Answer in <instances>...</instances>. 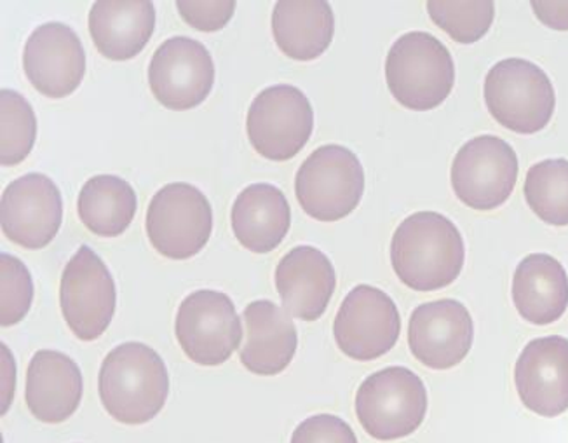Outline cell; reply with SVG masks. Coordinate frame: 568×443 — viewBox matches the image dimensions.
<instances>
[{
  "label": "cell",
  "mask_w": 568,
  "mask_h": 443,
  "mask_svg": "<svg viewBox=\"0 0 568 443\" xmlns=\"http://www.w3.org/2000/svg\"><path fill=\"white\" fill-rule=\"evenodd\" d=\"M515 384L521 403L542 417L568 411V339H534L516 360Z\"/></svg>",
  "instance_id": "e0dca14e"
},
{
  "label": "cell",
  "mask_w": 568,
  "mask_h": 443,
  "mask_svg": "<svg viewBox=\"0 0 568 443\" xmlns=\"http://www.w3.org/2000/svg\"><path fill=\"white\" fill-rule=\"evenodd\" d=\"M399 332L398 305L386 292L369 285L351 290L333 322L338 350L356 362H372L389 353Z\"/></svg>",
  "instance_id": "7c38bea8"
},
{
  "label": "cell",
  "mask_w": 568,
  "mask_h": 443,
  "mask_svg": "<svg viewBox=\"0 0 568 443\" xmlns=\"http://www.w3.org/2000/svg\"><path fill=\"white\" fill-rule=\"evenodd\" d=\"M518 170V155L506 140L481 134L455 155L452 188L460 203L476 212H490L511 198Z\"/></svg>",
  "instance_id": "8fae6325"
},
{
  "label": "cell",
  "mask_w": 568,
  "mask_h": 443,
  "mask_svg": "<svg viewBox=\"0 0 568 443\" xmlns=\"http://www.w3.org/2000/svg\"><path fill=\"white\" fill-rule=\"evenodd\" d=\"M475 323L463 302H426L415 308L408 323V346L418 362L433 371L460 365L473 348Z\"/></svg>",
  "instance_id": "5bb4252c"
},
{
  "label": "cell",
  "mask_w": 568,
  "mask_h": 443,
  "mask_svg": "<svg viewBox=\"0 0 568 443\" xmlns=\"http://www.w3.org/2000/svg\"><path fill=\"white\" fill-rule=\"evenodd\" d=\"M63 222V200L57 183L42 173L12 180L2 194V231L21 249H45Z\"/></svg>",
  "instance_id": "9a60e30c"
},
{
  "label": "cell",
  "mask_w": 568,
  "mask_h": 443,
  "mask_svg": "<svg viewBox=\"0 0 568 443\" xmlns=\"http://www.w3.org/2000/svg\"><path fill=\"white\" fill-rule=\"evenodd\" d=\"M484 93L491 118L520 134L545 130L557 107L548 73L524 58H508L491 67Z\"/></svg>",
  "instance_id": "277c9868"
},
{
  "label": "cell",
  "mask_w": 568,
  "mask_h": 443,
  "mask_svg": "<svg viewBox=\"0 0 568 443\" xmlns=\"http://www.w3.org/2000/svg\"><path fill=\"white\" fill-rule=\"evenodd\" d=\"M314 110L304 91L292 84L271 85L256 94L246 118L250 143L268 161H290L307 145Z\"/></svg>",
  "instance_id": "ba28073f"
},
{
  "label": "cell",
  "mask_w": 568,
  "mask_h": 443,
  "mask_svg": "<svg viewBox=\"0 0 568 443\" xmlns=\"http://www.w3.org/2000/svg\"><path fill=\"white\" fill-rule=\"evenodd\" d=\"M534 14L540 23L552 30H560L567 32L568 30V2H540L534 0L532 4Z\"/></svg>",
  "instance_id": "1f68e13d"
},
{
  "label": "cell",
  "mask_w": 568,
  "mask_h": 443,
  "mask_svg": "<svg viewBox=\"0 0 568 443\" xmlns=\"http://www.w3.org/2000/svg\"><path fill=\"white\" fill-rule=\"evenodd\" d=\"M82 393V372L70 356L54 350L33 354L27 369L24 400L36 420L45 424L63 423L78 411Z\"/></svg>",
  "instance_id": "d6986e66"
},
{
  "label": "cell",
  "mask_w": 568,
  "mask_h": 443,
  "mask_svg": "<svg viewBox=\"0 0 568 443\" xmlns=\"http://www.w3.org/2000/svg\"><path fill=\"white\" fill-rule=\"evenodd\" d=\"M145 228L155 252L171 261H187L197 255L212 236V204L191 183H168L152 198Z\"/></svg>",
  "instance_id": "52a82bcc"
},
{
  "label": "cell",
  "mask_w": 568,
  "mask_h": 443,
  "mask_svg": "<svg viewBox=\"0 0 568 443\" xmlns=\"http://www.w3.org/2000/svg\"><path fill=\"white\" fill-rule=\"evenodd\" d=\"M513 302L525 322L545 326L558 322L568 308V274L548 253L525 256L513 276Z\"/></svg>",
  "instance_id": "603a6c76"
},
{
  "label": "cell",
  "mask_w": 568,
  "mask_h": 443,
  "mask_svg": "<svg viewBox=\"0 0 568 443\" xmlns=\"http://www.w3.org/2000/svg\"><path fill=\"white\" fill-rule=\"evenodd\" d=\"M430 20L438 24L443 32L459 44H475L484 39L496 18V4L491 0L481 2H427Z\"/></svg>",
  "instance_id": "83f0119b"
},
{
  "label": "cell",
  "mask_w": 568,
  "mask_h": 443,
  "mask_svg": "<svg viewBox=\"0 0 568 443\" xmlns=\"http://www.w3.org/2000/svg\"><path fill=\"white\" fill-rule=\"evenodd\" d=\"M365 170L347 147L323 145L296 171L295 194L302 210L320 222L345 219L362 203Z\"/></svg>",
  "instance_id": "8992f818"
},
{
  "label": "cell",
  "mask_w": 568,
  "mask_h": 443,
  "mask_svg": "<svg viewBox=\"0 0 568 443\" xmlns=\"http://www.w3.org/2000/svg\"><path fill=\"white\" fill-rule=\"evenodd\" d=\"M386 81L394 100L405 109H436L454 90V58L435 36L405 33L387 53Z\"/></svg>",
  "instance_id": "3957f363"
},
{
  "label": "cell",
  "mask_w": 568,
  "mask_h": 443,
  "mask_svg": "<svg viewBox=\"0 0 568 443\" xmlns=\"http://www.w3.org/2000/svg\"><path fill=\"white\" fill-rule=\"evenodd\" d=\"M136 208V192L121 177H93L79 192V219L97 236L118 238L124 234L133 222Z\"/></svg>",
  "instance_id": "d4e9b609"
},
{
  "label": "cell",
  "mask_w": 568,
  "mask_h": 443,
  "mask_svg": "<svg viewBox=\"0 0 568 443\" xmlns=\"http://www.w3.org/2000/svg\"><path fill=\"white\" fill-rule=\"evenodd\" d=\"M232 231L253 253L276 250L292 225V208L273 183H252L240 192L231 213Z\"/></svg>",
  "instance_id": "7402d4cb"
},
{
  "label": "cell",
  "mask_w": 568,
  "mask_h": 443,
  "mask_svg": "<svg viewBox=\"0 0 568 443\" xmlns=\"http://www.w3.org/2000/svg\"><path fill=\"white\" fill-rule=\"evenodd\" d=\"M180 17L192 29L201 32H219L225 29L234 17L236 2L232 0H179L176 2Z\"/></svg>",
  "instance_id": "f546056e"
},
{
  "label": "cell",
  "mask_w": 568,
  "mask_h": 443,
  "mask_svg": "<svg viewBox=\"0 0 568 443\" xmlns=\"http://www.w3.org/2000/svg\"><path fill=\"white\" fill-rule=\"evenodd\" d=\"M0 151L2 167H17L29 158L37 140V118L32 105L18 91L0 93Z\"/></svg>",
  "instance_id": "4316f807"
},
{
  "label": "cell",
  "mask_w": 568,
  "mask_h": 443,
  "mask_svg": "<svg viewBox=\"0 0 568 443\" xmlns=\"http://www.w3.org/2000/svg\"><path fill=\"white\" fill-rule=\"evenodd\" d=\"M98 393L106 414L119 423H149L163 411L170 395L166 363L142 342H124L103 360Z\"/></svg>",
  "instance_id": "7a4b0ae2"
},
{
  "label": "cell",
  "mask_w": 568,
  "mask_h": 443,
  "mask_svg": "<svg viewBox=\"0 0 568 443\" xmlns=\"http://www.w3.org/2000/svg\"><path fill=\"white\" fill-rule=\"evenodd\" d=\"M0 350H2V415H6L11 407L14 387H17V363L6 344H2Z\"/></svg>",
  "instance_id": "d6a6232c"
},
{
  "label": "cell",
  "mask_w": 568,
  "mask_h": 443,
  "mask_svg": "<svg viewBox=\"0 0 568 443\" xmlns=\"http://www.w3.org/2000/svg\"><path fill=\"white\" fill-rule=\"evenodd\" d=\"M60 305L67 325L81 341H97L112 323L118 305L114 278L105 262L85 244L63 269Z\"/></svg>",
  "instance_id": "9c48e42d"
},
{
  "label": "cell",
  "mask_w": 568,
  "mask_h": 443,
  "mask_svg": "<svg viewBox=\"0 0 568 443\" xmlns=\"http://www.w3.org/2000/svg\"><path fill=\"white\" fill-rule=\"evenodd\" d=\"M23 69L39 93L53 100L69 97L84 79L81 39L69 24L58 21L37 27L24 44Z\"/></svg>",
  "instance_id": "2e32d148"
},
{
  "label": "cell",
  "mask_w": 568,
  "mask_h": 443,
  "mask_svg": "<svg viewBox=\"0 0 568 443\" xmlns=\"http://www.w3.org/2000/svg\"><path fill=\"white\" fill-rule=\"evenodd\" d=\"M292 443H357V436L337 415L317 414L296 426Z\"/></svg>",
  "instance_id": "4dcf8cb0"
},
{
  "label": "cell",
  "mask_w": 568,
  "mask_h": 443,
  "mask_svg": "<svg viewBox=\"0 0 568 443\" xmlns=\"http://www.w3.org/2000/svg\"><path fill=\"white\" fill-rule=\"evenodd\" d=\"M464 259L463 234L442 213L406 217L390 241L394 273L415 292L447 289L463 273Z\"/></svg>",
  "instance_id": "6da1fadb"
},
{
  "label": "cell",
  "mask_w": 568,
  "mask_h": 443,
  "mask_svg": "<svg viewBox=\"0 0 568 443\" xmlns=\"http://www.w3.org/2000/svg\"><path fill=\"white\" fill-rule=\"evenodd\" d=\"M333 33L335 17L325 0H281L274 6V41L292 60H316L332 44Z\"/></svg>",
  "instance_id": "cb8c5ba5"
},
{
  "label": "cell",
  "mask_w": 568,
  "mask_h": 443,
  "mask_svg": "<svg viewBox=\"0 0 568 443\" xmlns=\"http://www.w3.org/2000/svg\"><path fill=\"white\" fill-rule=\"evenodd\" d=\"M427 414L423 379L406 366H387L363 381L356 393V415L363 430L381 442L406 439Z\"/></svg>",
  "instance_id": "5b68a950"
},
{
  "label": "cell",
  "mask_w": 568,
  "mask_h": 443,
  "mask_svg": "<svg viewBox=\"0 0 568 443\" xmlns=\"http://www.w3.org/2000/svg\"><path fill=\"white\" fill-rule=\"evenodd\" d=\"M215 84V63L203 42L170 37L155 49L149 67V85L161 105L191 110L206 100Z\"/></svg>",
  "instance_id": "4fadbf2b"
},
{
  "label": "cell",
  "mask_w": 568,
  "mask_h": 443,
  "mask_svg": "<svg viewBox=\"0 0 568 443\" xmlns=\"http://www.w3.org/2000/svg\"><path fill=\"white\" fill-rule=\"evenodd\" d=\"M98 53L126 61L142 53L155 29V8L149 0H98L88 18Z\"/></svg>",
  "instance_id": "44dd1931"
},
{
  "label": "cell",
  "mask_w": 568,
  "mask_h": 443,
  "mask_svg": "<svg viewBox=\"0 0 568 443\" xmlns=\"http://www.w3.org/2000/svg\"><path fill=\"white\" fill-rule=\"evenodd\" d=\"M176 341L192 362L216 366L227 362L243 341V325L227 293L195 290L176 314Z\"/></svg>",
  "instance_id": "30bf717a"
},
{
  "label": "cell",
  "mask_w": 568,
  "mask_h": 443,
  "mask_svg": "<svg viewBox=\"0 0 568 443\" xmlns=\"http://www.w3.org/2000/svg\"><path fill=\"white\" fill-rule=\"evenodd\" d=\"M337 274L332 261L314 246H296L276 268V289L290 316L316 322L328 310Z\"/></svg>",
  "instance_id": "ac0fdd59"
},
{
  "label": "cell",
  "mask_w": 568,
  "mask_h": 443,
  "mask_svg": "<svg viewBox=\"0 0 568 443\" xmlns=\"http://www.w3.org/2000/svg\"><path fill=\"white\" fill-rule=\"evenodd\" d=\"M2 285V326L23 322L33 302V280L29 268L11 253L0 255Z\"/></svg>",
  "instance_id": "f1b7e54d"
},
{
  "label": "cell",
  "mask_w": 568,
  "mask_h": 443,
  "mask_svg": "<svg viewBox=\"0 0 568 443\" xmlns=\"http://www.w3.org/2000/svg\"><path fill=\"white\" fill-rule=\"evenodd\" d=\"M246 342L240 359L255 375L281 374L295 359L298 334L292 316L271 301H255L244 310Z\"/></svg>",
  "instance_id": "ffe728a7"
},
{
  "label": "cell",
  "mask_w": 568,
  "mask_h": 443,
  "mask_svg": "<svg viewBox=\"0 0 568 443\" xmlns=\"http://www.w3.org/2000/svg\"><path fill=\"white\" fill-rule=\"evenodd\" d=\"M525 200L542 222L568 225V161L546 159L534 164L525 179Z\"/></svg>",
  "instance_id": "484cf974"
}]
</instances>
